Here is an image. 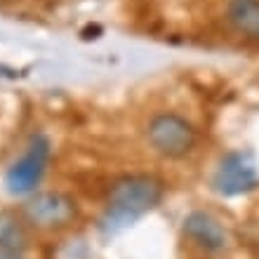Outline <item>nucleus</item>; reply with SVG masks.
<instances>
[{"label":"nucleus","instance_id":"obj_1","mask_svg":"<svg viewBox=\"0 0 259 259\" xmlns=\"http://www.w3.org/2000/svg\"><path fill=\"white\" fill-rule=\"evenodd\" d=\"M165 184L153 175H125L111 184L106 193V207L99 222L104 233H118L132 226L137 219L160 205Z\"/></svg>","mask_w":259,"mask_h":259},{"label":"nucleus","instance_id":"obj_2","mask_svg":"<svg viewBox=\"0 0 259 259\" xmlns=\"http://www.w3.org/2000/svg\"><path fill=\"white\" fill-rule=\"evenodd\" d=\"M146 142H149L151 151L160 158L182 160L196 151L198 130L182 113L163 111V113H156L146 125Z\"/></svg>","mask_w":259,"mask_h":259},{"label":"nucleus","instance_id":"obj_3","mask_svg":"<svg viewBox=\"0 0 259 259\" xmlns=\"http://www.w3.org/2000/svg\"><path fill=\"white\" fill-rule=\"evenodd\" d=\"M212 191L222 198H240L259 186V165L252 151L233 149L219 158L212 172Z\"/></svg>","mask_w":259,"mask_h":259},{"label":"nucleus","instance_id":"obj_4","mask_svg":"<svg viewBox=\"0 0 259 259\" xmlns=\"http://www.w3.org/2000/svg\"><path fill=\"white\" fill-rule=\"evenodd\" d=\"M48 160H50V142L45 135H35L28 144L26 153L17 160V163L7 170L5 186L7 191L14 196H24L31 193L35 186L40 184L42 175L48 170Z\"/></svg>","mask_w":259,"mask_h":259},{"label":"nucleus","instance_id":"obj_5","mask_svg":"<svg viewBox=\"0 0 259 259\" xmlns=\"http://www.w3.org/2000/svg\"><path fill=\"white\" fill-rule=\"evenodd\" d=\"M31 224L40 229H62L75 219V203L64 193H38L24 205Z\"/></svg>","mask_w":259,"mask_h":259},{"label":"nucleus","instance_id":"obj_6","mask_svg":"<svg viewBox=\"0 0 259 259\" xmlns=\"http://www.w3.org/2000/svg\"><path fill=\"white\" fill-rule=\"evenodd\" d=\"M182 229H184L186 238L207 254L224 252L229 247V231H226V226L207 210L189 212L184 217Z\"/></svg>","mask_w":259,"mask_h":259},{"label":"nucleus","instance_id":"obj_7","mask_svg":"<svg viewBox=\"0 0 259 259\" xmlns=\"http://www.w3.org/2000/svg\"><path fill=\"white\" fill-rule=\"evenodd\" d=\"M226 19L245 40H259V0H229Z\"/></svg>","mask_w":259,"mask_h":259},{"label":"nucleus","instance_id":"obj_8","mask_svg":"<svg viewBox=\"0 0 259 259\" xmlns=\"http://www.w3.org/2000/svg\"><path fill=\"white\" fill-rule=\"evenodd\" d=\"M0 243L19 247V250H24V245H26V233H24L19 222L12 219L10 214H3V217H0Z\"/></svg>","mask_w":259,"mask_h":259},{"label":"nucleus","instance_id":"obj_9","mask_svg":"<svg viewBox=\"0 0 259 259\" xmlns=\"http://www.w3.org/2000/svg\"><path fill=\"white\" fill-rule=\"evenodd\" d=\"M0 259H24V250L0 243Z\"/></svg>","mask_w":259,"mask_h":259}]
</instances>
